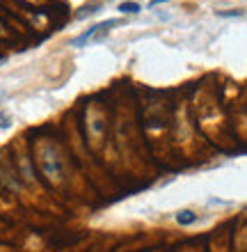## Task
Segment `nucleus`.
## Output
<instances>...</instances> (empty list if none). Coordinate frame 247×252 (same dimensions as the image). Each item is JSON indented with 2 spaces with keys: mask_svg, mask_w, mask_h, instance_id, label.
I'll return each mask as SVG.
<instances>
[{
  "mask_svg": "<svg viewBox=\"0 0 247 252\" xmlns=\"http://www.w3.org/2000/svg\"><path fill=\"white\" fill-rule=\"evenodd\" d=\"M114 26H119V19H108V21H101V23H96V26H92L87 32H82L81 37H76L74 41H71V46H82V44H87L89 39H94L96 34H106L110 28H114Z\"/></svg>",
  "mask_w": 247,
  "mask_h": 252,
  "instance_id": "f257e3e1",
  "label": "nucleus"
},
{
  "mask_svg": "<svg viewBox=\"0 0 247 252\" xmlns=\"http://www.w3.org/2000/svg\"><path fill=\"white\" fill-rule=\"evenodd\" d=\"M194 220H197V213H192V211L176 213V222H179V225H192Z\"/></svg>",
  "mask_w": 247,
  "mask_h": 252,
  "instance_id": "f03ea898",
  "label": "nucleus"
},
{
  "mask_svg": "<svg viewBox=\"0 0 247 252\" xmlns=\"http://www.w3.org/2000/svg\"><path fill=\"white\" fill-rule=\"evenodd\" d=\"M119 12L121 14H135V12H140V5H137V2H121L119 5Z\"/></svg>",
  "mask_w": 247,
  "mask_h": 252,
  "instance_id": "7ed1b4c3",
  "label": "nucleus"
},
{
  "mask_svg": "<svg viewBox=\"0 0 247 252\" xmlns=\"http://www.w3.org/2000/svg\"><path fill=\"white\" fill-rule=\"evenodd\" d=\"M218 16H222V19H231V16H243V9H238V12H218Z\"/></svg>",
  "mask_w": 247,
  "mask_h": 252,
  "instance_id": "20e7f679",
  "label": "nucleus"
},
{
  "mask_svg": "<svg viewBox=\"0 0 247 252\" xmlns=\"http://www.w3.org/2000/svg\"><path fill=\"white\" fill-rule=\"evenodd\" d=\"M161 2H169V0H151V2H149V7H156V5H161Z\"/></svg>",
  "mask_w": 247,
  "mask_h": 252,
  "instance_id": "39448f33",
  "label": "nucleus"
}]
</instances>
